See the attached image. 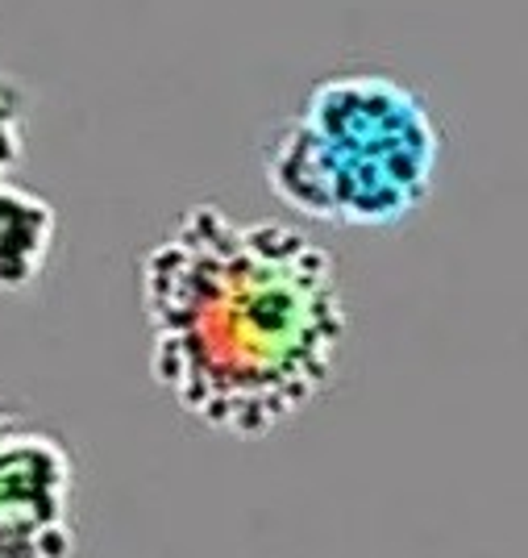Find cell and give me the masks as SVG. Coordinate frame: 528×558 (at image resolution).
I'll return each instance as SVG.
<instances>
[{"mask_svg":"<svg viewBox=\"0 0 528 558\" xmlns=\"http://www.w3.org/2000/svg\"><path fill=\"white\" fill-rule=\"evenodd\" d=\"M138 288L150 379L212 434L262 442L337 375V258L299 226L192 205L142 255Z\"/></svg>","mask_w":528,"mask_h":558,"instance_id":"6da1fadb","label":"cell"},{"mask_svg":"<svg viewBox=\"0 0 528 558\" xmlns=\"http://www.w3.org/2000/svg\"><path fill=\"white\" fill-rule=\"evenodd\" d=\"M437 159V121L408 84L345 71L312 84L271 138L262 171L279 205L304 221L388 230L429 201Z\"/></svg>","mask_w":528,"mask_h":558,"instance_id":"7a4b0ae2","label":"cell"},{"mask_svg":"<svg viewBox=\"0 0 528 558\" xmlns=\"http://www.w3.org/2000/svg\"><path fill=\"white\" fill-rule=\"evenodd\" d=\"M71 492L75 463L63 438L13 409H0V530L38 525L71 534Z\"/></svg>","mask_w":528,"mask_h":558,"instance_id":"3957f363","label":"cell"},{"mask_svg":"<svg viewBox=\"0 0 528 558\" xmlns=\"http://www.w3.org/2000/svg\"><path fill=\"white\" fill-rule=\"evenodd\" d=\"M59 242V213L47 196L0 180V292H29L50 267Z\"/></svg>","mask_w":528,"mask_h":558,"instance_id":"277c9868","label":"cell"},{"mask_svg":"<svg viewBox=\"0 0 528 558\" xmlns=\"http://www.w3.org/2000/svg\"><path fill=\"white\" fill-rule=\"evenodd\" d=\"M29 113H34L29 88L22 80H13L9 71H0V180H9V171L22 159Z\"/></svg>","mask_w":528,"mask_h":558,"instance_id":"5b68a950","label":"cell"},{"mask_svg":"<svg viewBox=\"0 0 528 558\" xmlns=\"http://www.w3.org/2000/svg\"><path fill=\"white\" fill-rule=\"evenodd\" d=\"M75 534H50L38 525H4L0 558H71Z\"/></svg>","mask_w":528,"mask_h":558,"instance_id":"8992f818","label":"cell"}]
</instances>
